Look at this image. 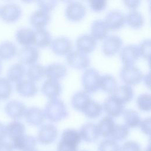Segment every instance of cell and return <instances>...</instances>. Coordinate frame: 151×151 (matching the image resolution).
Wrapping results in <instances>:
<instances>
[{"label":"cell","instance_id":"1","mask_svg":"<svg viewBox=\"0 0 151 151\" xmlns=\"http://www.w3.org/2000/svg\"><path fill=\"white\" fill-rule=\"evenodd\" d=\"M44 113L45 118L52 122L61 121L68 116V112L64 103L57 98L50 99L47 102Z\"/></svg>","mask_w":151,"mask_h":151},{"label":"cell","instance_id":"2","mask_svg":"<svg viewBox=\"0 0 151 151\" xmlns=\"http://www.w3.org/2000/svg\"><path fill=\"white\" fill-rule=\"evenodd\" d=\"M81 138L79 131L68 129L65 130L57 145V151H77Z\"/></svg>","mask_w":151,"mask_h":151},{"label":"cell","instance_id":"3","mask_svg":"<svg viewBox=\"0 0 151 151\" xmlns=\"http://www.w3.org/2000/svg\"><path fill=\"white\" fill-rule=\"evenodd\" d=\"M100 77L99 71L93 68L86 69L82 75V85L85 91L94 93L100 89Z\"/></svg>","mask_w":151,"mask_h":151},{"label":"cell","instance_id":"4","mask_svg":"<svg viewBox=\"0 0 151 151\" xmlns=\"http://www.w3.org/2000/svg\"><path fill=\"white\" fill-rule=\"evenodd\" d=\"M120 77L126 85L134 86L139 84L143 78L140 69L133 65H124L120 71Z\"/></svg>","mask_w":151,"mask_h":151},{"label":"cell","instance_id":"5","mask_svg":"<svg viewBox=\"0 0 151 151\" xmlns=\"http://www.w3.org/2000/svg\"><path fill=\"white\" fill-rule=\"evenodd\" d=\"M21 15L22 9L16 4H7L0 8V17L6 23L15 22L20 19Z\"/></svg>","mask_w":151,"mask_h":151},{"label":"cell","instance_id":"6","mask_svg":"<svg viewBox=\"0 0 151 151\" xmlns=\"http://www.w3.org/2000/svg\"><path fill=\"white\" fill-rule=\"evenodd\" d=\"M66 61L69 66L77 70L86 69L90 64V59L87 54L78 50L69 52L67 55Z\"/></svg>","mask_w":151,"mask_h":151},{"label":"cell","instance_id":"7","mask_svg":"<svg viewBox=\"0 0 151 151\" xmlns=\"http://www.w3.org/2000/svg\"><path fill=\"white\" fill-rule=\"evenodd\" d=\"M86 14V7L77 1L68 3L65 10L67 19L72 22H78L83 19Z\"/></svg>","mask_w":151,"mask_h":151},{"label":"cell","instance_id":"8","mask_svg":"<svg viewBox=\"0 0 151 151\" xmlns=\"http://www.w3.org/2000/svg\"><path fill=\"white\" fill-rule=\"evenodd\" d=\"M123 41L117 35L107 36L102 44V52L107 57H111L117 54L121 50Z\"/></svg>","mask_w":151,"mask_h":151},{"label":"cell","instance_id":"9","mask_svg":"<svg viewBox=\"0 0 151 151\" xmlns=\"http://www.w3.org/2000/svg\"><path fill=\"white\" fill-rule=\"evenodd\" d=\"M58 136V130L56 127L52 124H45L42 125L37 134V140L44 145L52 143Z\"/></svg>","mask_w":151,"mask_h":151},{"label":"cell","instance_id":"10","mask_svg":"<svg viewBox=\"0 0 151 151\" xmlns=\"http://www.w3.org/2000/svg\"><path fill=\"white\" fill-rule=\"evenodd\" d=\"M17 54L20 63L27 65L35 64L40 57L38 50L32 45L23 47L19 50Z\"/></svg>","mask_w":151,"mask_h":151},{"label":"cell","instance_id":"11","mask_svg":"<svg viewBox=\"0 0 151 151\" xmlns=\"http://www.w3.org/2000/svg\"><path fill=\"white\" fill-rule=\"evenodd\" d=\"M123 104L113 95L107 97L103 104V109L108 116L117 117L122 115L124 111Z\"/></svg>","mask_w":151,"mask_h":151},{"label":"cell","instance_id":"12","mask_svg":"<svg viewBox=\"0 0 151 151\" xmlns=\"http://www.w3.org/2000/svg\"><path fill=\"white\" fill-rule=\"evenodd\" d=\"M140 57L139 46L129 44L121 48L120 57L124 65H133Z\"/></svg>","mask_w":151,"mask_h":151},{"label":"cell","instance_id":"13","mask_svg":"<svg viewBox=\"0 0 151 151\" xmlns=\"http://www.w3.org/2000/svg\"><path fill=\"white\" fill-rule=\"evenodd\" d=\"M109 30L117 31L126 24L125 16L119 11L113 10L108 12L104 20Z\"/></svg>","mask_w":151,"mask_h":151},{"label":"cell","instance_id":"14","mask_svg":"<svg viewBox=\"0 0 151 151\" xmlns=\"http://www.w3.org/2000/svg\"><path fill=\"white\" fill-rule=\"evenodd\" d=\"M25 105L18 100H10L4 106V111L6 114L14 120H18L24 117L26 111Z\"/></svg>","mask_w":151,"mask_h":151},{"label":"cell","instance_id":"15","mask_svg":"<svg viewBox=\"0 0 151 151\" xmlns=\"http://www.w3.org/2000/svg\"><path fill=\"white\" fill-rule=\"evenodd\" d=\"M51 49L54 54L57 55H67L72 51V44L67 37H60L52 40Z\"/></svg>","mask_w":151,"mask_h":151},{"label":"cell","instance_id":"16","mask_svg":"<svg viewBox=\"0 0 151 151\" xmlns=\"http://www.w3.org/2000/svg\"><path fill=\"white\" fill-rule=\"evenodd\" d=\"M77 50L88 54L93 52L97 47V40L90 34H83L76 40Z\"/></svg>","mask_w":151,"mask_h":151},{"label":"cell","instance_id":"17","mask_svg":"<svg viewBox=\"0 0 151 151\" xmlns=\"http://www.w3.org/2000/svg\"><path fill=\"white\" fill-rule=\"evenodd\" d=\"M15 90L19 96L25 98L34 97L38 92L35 83L29 80H22L17 83Z\"/></svg>","mask_w":151,"mask_h":151},{"label":"cell","instance_id":"18","mask_svg":"<svg viewBox=\"0 0 151 151\" xmlns=\"http://www.w3.org/2000/svg\"><path fill=\"white\" fill-rule=\"evenodd\" d=\"M41 92L50 99L58 98L62 92V87L59 81L47 79L41 86Z\"/></svg>","mask_w":151,"mask_h":151},{"label":"cell","instance_id":"19","mask_svg":"<svg viewBox=\"0 0 151 151\" xmlns=\"http://www.w3.org/2000/svg\"><path fill=\"white\" fill-rule=\"evenodd\" d=\"M51 17L49 12L38 9L32 13L29 17V23L35 29H43L49 24Z\"/></svg>","mask_w":151,"mask_h":151},{"label":"cell","instance_id":"20","mask_svg":"<svg viewBox=\"0 0 151 151\" xmlns=\"http://www.w3.org/2000/svg\"><path fill=\"white\" fill-rule=\"evenodd\" d=\"M24 117L27 123L33 126L41 125L45 119L43 110L37 107H31L27 109Z\"/></svg>","mask_w":151,"mask_h":151},{"label":"cell","instance_id":"21","mask_svg":"<svg viewBox=\"0 0 151 151\" xmlns=\"http://www.w3.org/2000/svg\"><path fill=\"white\" fill-rule=\"evenodd\" d=\"M67 73V68L60 63H52L45 67V76L48 79L59 81L63 79Z\"/></svg>","mask_w":151,"mask_h":151},{"label":"cell","instance_id":"22","mask_svg":"<svg viewBox=\"0 0 151 151\" xmlns=\"http://www.w3.org/2000/svg\"><path fill=\"white\" fill-rule=\"evenodd\" d=\"M79 132L81 139L87 143H94L100 137L97 126L93 123L83 125Z\"/></svg>","mask_w":151,"mask_h":151},{"label":"cell","instance_id":"23","mask_svg":"<svg viewBox=\"0 0 151 151\" xmlns=\"http://www.w3.org/2000/svg\"><path fill=\"white\" fill-rule=\"evenodd\" d=\"M91 100L89 93L84 90L78 91L72 96L71 103L75 110L82 112Z\"/></svg>","mask_w":151,"mask_h":151},{"label":"cell","instance_id":"24","mask_svg":"<svg viewBox=\"0 0 151 151\" xmlns=\"http://www.w3.org/2000/svg\"><path fill=\"white\" fill-rule=\"evenodd\" d=\"M109 29L104 22L102 19L95 20L91 26V35L97 41L104 40L107 36Z\"/></svg>","mask_w":151,"mask_h":151},{"label":"cell","instance_id":"25","mask_svg":"<svg viewBox=\"0 0 151 151\" xmlns=\"http://www.w3.org/2000/svg\"><path fill=\"white\" fill-rule=\"evenodd\" d=\"M11 143H12L14 149H17L19 151H24L34 149L37 144V140L32 136L26 135L25 134L12 141Z\"/></svg>","mask_w":151,"mask_h":151},{"label":"cell","instance_id":"26","mask_svg":"<svg viewBox=\"0 0 151 151\" xmlns=\"http://www.w3.org/2000/svg\"><path fill=\"white\" fill-rule=\"evenodd\" d=\"M35 31L28 28H21L18 29L15 34L17 42L22 47L31 46L33 45L34 41Z\"/></svg>","mask_w":151,"mask_h":151},{"label":"cell","instance_id":"27","mask_svg":"<svg viewBox=\"0 0 151 151\" xmlns=\"http://www.w3.org/2000/svg\"><path fill=\"white\" fill-rule=\"evenodd\" d=\"M52 38L48 31L43 29H36L34 34L33 45L38 48H44L50 46Z\"/></svg>","mask_w":151,"mask_h":151},{"label":"cell","instance_id":"28","mask_svg":"<svg viewBox=\"0 0 151 151\" xmlns=\"http://www.w3.org/2000/svg\"><path fill=\"white\" fill-rule=\"evenodd\" d=\"M6 129L7 136L11 142L25 134V125L17 120L11 122L6 126Z\"/></svg>","mask_w":151,"mask_h":151},{"label":"cell","instance_id":"29","mask_svg":"<svg viewBox=\"0 0 151 151\" xmlns=\"http://www.w3.org/2000/svg\"><path fill=\"white\" fill-rule=\"evenodd\" d=\"M26 74L24 65L21 63H16L12 65L8 70L6 78L11 83H18L23 80Z\"/></svg>","mask_w":151,"mask_h":151},{"label":"cell","instance_id":"30","mask_svg":"<svg viewBox=\"0 0 151 151\" xmlns=\"http://www.w3.org/2000/svg\"><path fill=\"white\" fill-rule=\"evenodd\" d=\"M113 96L123 104H125L132 100L134 97V92L130 86L124 84L117 87L113 92Z\"/></svg>","mask_w":151,"mask_h":151},{"label":"cell","instance_id":"31","mask_svg":"<svg viewBox=\"0 0 151 151\" xmlns=\"http://www.w3.org/2000/svg\"><path fill=\"white\" fill-rule=\"evenodd\" d=\"M114 126L115 123L112 117L107 116L101 119L97 126L100 136L104 138L110 137Z\"/></svg>","mask_w":151,"mask_h":151},{"label":"cell","instance_id":"32","mask_svg":"<svg viewBox=\"0 0 151 151\" xmlns=\"http://www.w3.org/2000/svg\"><path fill=\"white\" fill-rule=\"evenodd\" d=\"M18 51L16 45L11 41H5L0 44V59L9 60L13 58Z\"/></svg>","mask_w":151,"mask_h":151},{"label":"cell","instance_id":"33","mask_svg":"<svg viewBox=\"0 0 151 151\" xmlns=\"http://www.w3.org/2000/svg\"><path fill=\"white\" fill-rule=\"evenodd\" d=\"M126 23L132 28L139 29L143 27L145 24V19L143 15L139 12L133 10L131 11L125 16Z\"/></svg>","mask_w":151,"mask_h":151},{"label":"cell","instance_id":"34","mask_svg":"<svg viewBox=\"0 0 151 151\" xmlns=\"http://www.w3.org/2000/svg\"><path fill=\"white\" fill-rule=\"evenodd\" d=\"M103 106L98 102L91 100L84 109L82 113L88 118L94 119L99 117L103 112Z\"/></svg>","mask_w":151,"mask_h":151},{"label":"cell","instance_id":"35","mask_svg":"<svg viewBox=\"0 0 151 151\" xmlns=\"http://www.w3.org/2000/svg\"><path fill=\"white\" fill-rule=\"evenodd\" d=\"M123 119L125 125L129 128H135L139 127L141 122L140 117L136 110L127 109L123 111Z\"/></svg>","mask_w":151,"mask_h":151},{"label":"cell","instance_id":"36","mask_svg":"<svg viewBox=\"0 0 151 151\" xmlns=\"http://www.w3.org/2000/svg\"><path fill=\"white\" fill-rule=\"evenodd\" d=\"M26 74L28 80L33 82L40 81L45 76V67L37 64H32L26 70Z\"/></svg>","mask_w":151,"mask_h":151},{"label":"cell","instance_id":"37","mask_svg":"<svg viewBox=\"0 0 151 151\" xmlns=\"http://www.w3.org/2000/svg\"><path fill=\"white\" fill-rule=\"evenodd\" d=\"M117 87V81L114 77L110 74L101 76L100 81V88L103 91L112 93Z\"/></svg>","mask_w":151,"mask_h":151},{"label":"cell","instance_id":"38","mask_svg":"<svg viewBox=\"0 0 151 151\" xmlns=\"http://www.w3.org/2000/svg\"><path fill=\"white\" fill-rule=\"evenodd\" d=\"M129 129L125 124H115L110 137L112 140L120 142L125 140L129 136Z\"/></svg>","mask_w":151,"mask_h":151},{"label":"cell","instance_id":"39","mask_svg":"<svg viewBox=\"0 0 151 151\" xmlns=\"http://www.w3.org/2000/svg\"><path fill=\"white\" fill-rule=\"evenodd\" d=\"M12 93V85L6 77H0V100L8 99Z\"/></svg>","mask_w":151,"mask_h":151},{"label":"cell","instance_id":"40","mask_svg":"<svg viewBox=\"0 0 151 151\" xmlns=\"http://www.w3.org/2000/svg\"><path fill=\"white\" fill-rule=\"evenodd\" d=\"M136 104L141 111H149L151 109V96L149 94H142L139 96Z\"/></svg>","mask_w":151,"mask_h":151},{"label":"cell","instance_id":"41","mask_svg":"<svg viewBox=\"0 0 151 151\" xmlns=\"http://www.w3.org/2000/svg\"><path fill=\"white\" fill-rule=\"evenodd\" d=\"M120 146L112 139H104L98 146V151H120Z\"/></svg>","mask_w":151,"mask_h":151},{"label":"cell","instance_id":"42","mask_svg":"<svg viewBox=\"0 0 151 151\" xmlns=\"http://www.w3.org/2000/svg\"><path fill=\"white\" fill-rule=\"evenodd\" d=\"M140 56L144 59L149 61L151 51V41L150 39L143 40L139 46Z\"/></svg>","mask_w":151,"mask_h":151},{"label":"cell","instance_id":"43","mask_svg":"<svg viewBox=\"0 0 151 151\" xmlns=\"http://www.w3.org/2000/svg\"><path fill=\"white\" fill-rule=\"evenodd\" d=\"M40 9L46 12H50L54 10L57 4L58 0H36Z\"/></svg>","mask_w":151,"mask_h":151},{"label":"cell","instance_id":"44","mask_svg":"<svg viewBox=\"0 0 151 151\" xmlns=\"http://www.w3.org/2000/svg\"><path fill=\"white\" fill-rule=\"evenodd\" d=\"M88 5L91 9L95 12H100L103 11L106 6L107 0H88Z\"/></svg>","mask_w":151,"mask_h":151},{"label":"cell","instance_id":"45","mask_svg":"<svg viewBox=\"0 0 151 151\" xmlns=\"http://www.w3.org/2000/svg\"><path fill=\"white\" fill-rule=\"evenodd\" d=\"M120 151H142L140 145L133 140L125 142L120 147Z\"/></svg>","mask_w":151,"mask_h":151},{"label":"cell","instance_id":"46","mask_svg":"<svg viewBox=\"0 0 151 151\" xmlns=\"http://www.w3.org/2000/svg\"><path fill=\"white\" fill-rule=\"evenodd\" d=\"M150 124L151 119L150 117H147L141 120L139 127H140V130L143 133L149 135L150 133Z\"/></svg>","mask_w":151,"mask_h":151},{"label":"cell","instance_id":"47","mask_svg":"<svg viewBox=\"0 0 151 151\" xmlns=\"http://www.w3.org/2000/svg\"><path fill=\"white\" fill-rule=\"evenodd\" d=\"M124 5L131 11L136 10L140 6L141 0H123Z\"/></svg>","mask_w":151,"mask_h":151},{"label":"cell","instance_id":"48","mask_svg":"<svg viewBox=\"0 0 151 151\" xmlns=\"http://www.w3.org/2000/svg\"><path fill=\"white\" fill-rule=\"evenodd\" d=\"M14 148L11 142L5 140L0 142V151H14Z\"/></svg>","mask_w":151,"mask_h":151},{"label":"cell","instance_id":"49","mask_svg":"<svg viewBox=\"0 0 151 151\" xmlns=\"http://www.w3.org/2000/svg\"><path fill=\"white\" fill-rule=\"evenodd\" d=\"M6 137V126L0 122V142L4 140Z\"/></svg>","mask_w":151,"mask_h":151},{"label":"cell","instance_id":"50","mask_svg":"<svg viewBox=\"0 0 151 151\" xmlns=\"http://www.w3.org/2000/svg\"><path fill=\"white\" fill-rule=\"evenodd\" d=\"M144 81L145 83L146 84V83H148V86L149 87V84H150V74H146L145 75V76L144 77Z\"/></svg>","mask_w":151,"mask_h":151},{"label":"cell","instance_id":"51","mask_svg":"<svg viewBox=\"0 0 151 151\" xmlns=\"http://www.w3.org/2000/svg\"><path fill=\"white\" fill-rule=\"evenodd\" d=\"M22 2L24 3H25V4H30V3H32L34 1H35L36 0H21Z\"/></svg>","mask_w":151,"mask_h":151},{"label":"cell","instance_id":"52","mask_svg":"<svg viewBox=\"0 0 151 151\" xmlns=\"http://www.w3.org/2000/svg\"><path fill=\"white\" fill-rule=\"evenodd\" d=\"M2 71V60L0 59V74H1Z\"/></svg>","mask_w":151,"mask_h":151},{"label":"cell","instance_id":"53","mask_svg":"<svg viewBox=\"0 0 151 151\" xmlns=\"http://www.w3.org/2000/svg\"><path fill=\"white\" fill-rule=\"evenodd\" d=\"M62 2H64V3H69L70 2H71L72 0H58Z\"/></svg>","mask_w":151,"mask_h":151},{"label":"cell","instance_id":"54","mask_svg":"<svg viewBox=\"0 0 151 151\" xmlns=\"http://www.w3.org/2000/svg\"><path fill=\"white\" fill-rule=\"evenodd\" d=\"M24 151H38V150H35V149H29V150H24Z\"/></svg>","mask_w":151,"mask_h":151},{"label":"cell","instance_id":"55","mask_svg":"<svg viewBox=\"0 0 151 151\" xmlns=\"http://www.w3.org/2000/svg\"><path fill=\"white\" fill-rule=\"evenodd\" d=\"M146 151H149V148H148V149H147V150H146Z\"/></svg>","mask_w":151,"mask_h":151},{"label":"cell","instance_id":"56","mask_svg":"<svg viewBox=\"0 0 151 151\" xmlns=\"http://www.w3.org/2000/svg\"><path fill=\"white\" fill-rule=\"evenodd\" d=\"M82 1H87L88 0H82Z\"/></svg>","mask_w":151,"mask_h":151},{"label":"cell","instance_id":"57","mask_svg":"<svg viewBox=\"0 0 151 151\" xmlns=\"http://www.w3.org/2000/svg\"><path fill=\"white\" fill-rule=\"evenodd\" d=\"M82 151H87V150H82Z\"/></svg>","mask_w":151,"mask_h":151},{"label":"cell","instance_id":"58","mask_svg":"<svg viewBox=\"0 0 151 151\" xmlns=\"http://www.w3.org/2000/svg\"><path fill=\"white\" fill-rule=\"evenodd\" d=\"M6 1H9V0H6Z\"/></svg>","mask_w":151,"mask_h":151}]
</instances>
